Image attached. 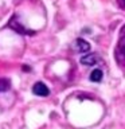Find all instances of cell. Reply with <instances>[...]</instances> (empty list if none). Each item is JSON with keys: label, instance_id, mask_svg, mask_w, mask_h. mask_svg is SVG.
<instances>
[{"label": "cell", "instance_id": "obj_1", "mask_svg": "<svg viewBox=\"0 0 125 129\" xmlns=\"http://www.w3.org/2000/svg\"><path fill=\"white\" fill-rule=\"evenodd\" d=\"M32 93L35 95H39V97H46L50 94V90H48V87L43 82H36L32 86Z\"/></svg>", "mask_w": 125, "mask_h": 129}, {"label": "cell", "instance_id": "obj_2", "mask_svg": "<svg viewBox=\"0 0 125 129\" xmlns=\"http://www.w3.org/2000/svg\"><path fill=\"white\" fill-rule=\"evenodd\" d=\"M98 60L100 58L96 54H86L81 58V63L85 64V66H94V64H97Z\"/></svg>", "mask_w": 125, "mask_h": 129}, {"label": "cell", "instance_id": "obj_3", "mask_svg": "<svg viewBox=\"0 0 125 129\" xmlns=\"http://www.w3.org/2000/svg\"><path fill=\"white\" fill-rule=\"evenodd\" d=\"M74 48H75L77 51H79V52H86V51L90 50V44H89L86 40L78 38L74 42Z\"/></svg>", "mask_w": 125, "mask_h": 129}, {"label": "cell", "instance_id": "obj_4", "mask_svg": "<svg viewBox=\"0 0 125 129\" xmlns=\"http://www.w3.org/2000/svg\"><path fill=\"white\" fill-rule=\"evenodd\" d=\"M90 81H93V82H100V81H102V71H101L100 69L93 70L91 74H90Z\"/></svg>", "mask_w": 125, "mask_h": 129}, {"label": "cell", "instance_id": "obj_5", "mask_svg": "<svg viewBox=\"0 0 125 129\" xmlns=\"http://www.w3.org/2000/svg\"><path fill=\"white\" fill-rule=\"evenodd\" d=\"M8 89H10V81L6 78H0V93L7 91Z\"/></svg>", "mask_w": 125, "mask_h": 129}, {"label": "cell", "instance_id": "obj_6", "mask_svg": "<svg viewBox=\"0 0 125 129\" xmlns=\"http://www.w3.org/2000/svg\"><path fill=\"white\" fill-rule=\"evenodd\" d=\"M120 48H121V51L125 54V35L121 38V40H120Z\"/></svg>", "mask_w": 125, "mask_h": 129}]
</instances>
